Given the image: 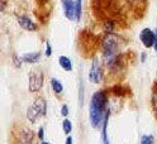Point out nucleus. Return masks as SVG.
I'll use <instances>...</instances> for the list:
<instances>
[{
  "label": "nucleus",
  "mask_w": 157,
  "mask_h": 144,
  "mask_svg": "<svg viewBox=\"0 0 157 144\" xmlns=\"http://www.w3.org/2000/svg\"><path fill=\"white\" fill-rule=\"evenodd\" d=\"M25 118L31 124H36L37 120L41 118V115L38 114V111L36 110V108L33 106V105H29V106L27 108V110H25Z\"/></svg>",
  "instance_id": "obj_12"
},
{
  "label": "nucleus",
  "mask_w": 157,
  "mask_h": 144,
  "mask_svg": "<svg viewBox=\"0 0 157 144\" xmlns=\"http://www.w3.org/2000/svg\"><path fill=\"white\" fill-rule=\"evenodd\" d=\"M17 22H18V25L27 32H36L38 29V24L33 22L28 15H18Z\"/></svg>",
  "instance_id": "obj_7"
},
{
  "label": "nucleus",
  "mask_w": 157,
  "mask_h": 144,
  "mask_svg": "<svg viewBox=\"0 0 157 144\" xmlns=\"http://www.w3.org/2000/svg\"><path fill=\"white\" fill-rule=\"evenodd\" d=\"M33 106L36 108V110L38 111V114L41 115V118H44L47 115V101L44 98H42V96H38V98L34 99L33 101Z\"/></svg>",
  "instance_id": "obj_10"
},
{
  "label": "nucleus",
  "mask_w": 157,
  "mask_h": 144,
  "mask_svg": "<svg viewBox=\"0 0 157 144\" xmlns=\"http://www.w3.org/2000/svg\"><path fill=\"white\" fill-rule=\"evenodd\" d=\"M65 144H74V139H72L71 135H67V138L65 140Z\"/></svg>",
  "instance_id": "obj_24"
},
{
  "label": "nucleus",
  "mask_w": 157,
  "mask_h": 144,
  "mask_svg": "<svg viewBox=\"0 0 157 144\" xmlns=\"http://www.w3.org/2000/svg\"><path fill=\"white\" fill-rule=\"evenodd\" d=\"M146 3V0H124V4L125 5H128V6H131L133 10L136 12V10H143V4Z\"/></svg>",
  "instance_id": "obj_15"
},
{
  "label": "nucleus",
  "mask_w": 157,
  "mask_h": 144,
  "mask_svg": "<svg viewBox=\"0 0 157 144\" xmlns=\"http://www.w3.org/2000/svg\"><path fill=\"white\" fill-rule=\"evenodd\" d=\"M12 63L13 66L15 67V68H22V66H23V60H22V56H18L15 53L12 54Z\"/></svg>",
  "instance_id": "obj_18"
},
{
  "label": "nucleus",
  "mask_w": 157,
  "mask_h": 144,
  "mask_svg": "<svg viewBox=\"0 0 157 144\" xmlns=\"http://www.w3.org/2000/svg\"><path fill=\"white\" fill-rule=\"evenodd\" d=\"M140 41L144 46V48L150 50V48H155L156 44V31L151 29V28H143L140 32Z\"/></svg>",
  "instance_id": "obj_6"
},
{
  "label": "nucleus",
  "mask_w": 157,
  "mask_h": 144,
  "mask_svg": "<svg viewBox=\"0 0 157 144\" xmlns=\"http://www.w3.org/2000/svg\"><path fill=\"white\" fill-rule=\"evenodd\" d=\"M146 61H147V52H144V51H143V52H142V54H141V62H142V63H144Z\"/></svg>",
  "instance_id": "obj_23"
},
{
  "label": "nucleus",
  "mask_w": 157,
  "mask_h": 144,
  "mask_svg": "<svg viewBox=\"0 0 157 144\" xmlns=\"http://www.w3.org/2000/svg\"><path fill=\"white\" fill-rule=\"evenodd\" d=\"M58 65H60V67L66 72H71L72 68H74L72 61H71V58H68L67 56H60L58 57Z\"/></svg>",
  "instance_id": "obj_13"
},
{
  "label": "nucleus",
  "mask_w": 157,
  "mask_h": 144,
  "mask_svg": "<svg viewBox=\"0 0 157 144\" xmlns=\"http://www.w3.org/2000/svg\"><path fill=\"white\" fill-rule=\"evenodd\" d=\"M140 144H155V137L151 135V134H143L141 137Z\"/></svg>",
  "instance_id": "obj_19"
},
{
  "label": "nucleus",
  "mask_w": 157,
  "mask_h": 144,
  "mask_svg": "<svg viewBox=\"0 0 157 144\" xmlns=\"http://www.w3.org/2000/svg\"><path fill=\"white\" fill-rule=\"evenodd\" d=\"M151 105H152V110L155 113V116L157 119V82L153 86L152 90V96H151Z\"/></svg>",
  "instance_id": "obj_16"
},
{
  "label": "nucleus",
  "mask_w": 157,
  "mask_h": 144,
  "mask_svg": "<svg viewBox=\"0 0 157 144\" xmlns=\"http://www.w3.org/2000/svg\"><path fill=\"white\" fill-rule=\"evenodd\" d=\"M60 111H61V115H62L63 118H67V116H68V114H70V109H68L67 104H62V105H61Z\"/></svg>",
  "instance_id": "obj_20"
},
{
  "label": "nucleus",
  "mask_w": 157,
  "mask_h": 144,
  "mask_svg": "<svg viewBox=\"0 0 157 144\" xmlns=\"http://www.w3.org/2000/svg\"><path fill=\"white\" fill-rule=\"evenodd\" d=\"M52 46H51V43L50 42H46V52H44V54L47 56V57H51L52 56Z\"/></svg>",
  "instance_id": "obj_21"
},
{
  "label": "nucleus",
  "mask_w": 157,
  "mask_h": 144,
  "mask_svg": "<svg viewBox=\"0 0 157 144\" xmlns=\"http://www.w3.org/2000/svg\"><path fill=\"white\" fill-rule=\"evenodd\" d=\"M37 138L39 139V140H44V128L43 127H41L38 129V131H37Z\"/></svg>",
  "instance_id": "obj_22"
},
{
  "label": "nucleus",
  "mask_w": 157,
  "mask_h": 144,
  "mask_svg": "<svg viewBox=\"0 0 157 144\" xmlns=\"http://www.w3.org/2000/svg\"><path fill=\"white\" fill-rule=\"evenodd\" d=\"M63 14L68 20H76V3L75 0H61Z\"/></svg>",
  "instance_id": "obj_8"
},
{
  "label": "nucleus",
  "mask_w": 157,
  "mask_h": 144,
  "mask_svg": "<svg viewBox=\"0 0 157 144\" xmlns=\"http://www.w3.org/2000/svg\"><path fill=\"white\" fill-rule=\"evenodd\" d=\"M42 58V53L39 51L36 52H27L24 54H22V60L24 63L27 65H34L37 62H39V60Z\"/></svg>",
  "instance_id": "obj_11"
},
{
  "label": "nucleus",
  "mask_w": 157,
  "mask_h": 144,
  "mask_svg": "<svg viewBox=\"0 0 157 144\" xmlns=\"http://www.w3.org/2000/svg\"><path fill=\"white\" fill-rule=\"evenodd\" d=\"M109 116H110V109L108 110L104 121H103V125L100 128V137H101V144H112L109 135H108V125H109Z\"/></svg>",
  "instance_id": "obj_9"
},
{
  "label": "nucleus",
  "mask_w": 157,
  "mask_h": 144,
  "mask_svg": "<svg viewBox=\"0 0 157 144\" xmlns=\"http://www.w3.org/2000/svg\"><path fill=\"white\" fill-rule=\"evenodd\" d=\"M37 135L28 127H21L18 131H13V143L12 144H36Z\"/></svg>",
  "instance_id": "obj_5"
},
{
  "label": "nucleus",
  "mask_w": 157,
  "mask_h": 144,
  "mask_svg": "<svg viewBox=\"0 0 157 144\" xmlns=\"http://www.w3.org/2000/svg\"><path fill=\"white\" fill-rule=\"evenodd\" d=\"M39 144H51V143H50V142H46V140H42Z\"/></svg>",
  "instance_id": "obj_25"
},
{
  "label": "nucleus",
  "mask_w": 157,
  "mask_h": 144,
  "mask_svg": "<svg viewBox=\"0 0 157 144\" xmlns=\"http://www.w3.org/2000/svg\"><path fill=\"white\" fill-rule=\"evenodd\" d=\"M50 83H51V89H52V91H53V94L56 96H61L63 94V83L60 80H58V79L52 77L51 81H50Z\"/></svg>",
  "instance_id": "obj_14"
},
{
  "label": "nucleus",
  "mask_w": 157,
  "mask_h": 144,
  "mask_svg": "<svg viewBox=\"0 0 157 144\" xmlns=\"http://www.w3.org/2000/svg\"><path fill=\"white\" fill-rule=\"evenodd\" d=\"M101 61L112 60L122 53V38L117 33H104L99 42Z\"/></svg>",
  "instance_id": "obj_2"
},
{
  "label": "nucleus",
  "mask_w": 157,
  "mask_h": 144,
  "mask_svg": "<svg viewBox=\"0 0 157 144\" xmlns=\"http://www.w3.org/2000/svg\"><path fill=\"white\" fill-rule=\"evenodd\" d=\"M44 85V75L42 70L33 68L28 75V90L31 94H37L43 89Z\"/></svg>",
  "instance_id": "obj_4"
},
{
  "label": "nucleus",
  "mask_w": 157,
  "mask_h": 144,
  "mask_svg": "<svg viewBox=\"0 0 157 144\" xmlns=\"http://www.w3.org/2000/svg\"><path fill=\"white\" fill-rule=\"evenodd\" d=\"M61 127H62V131L66 134V135H70V134L72 133V121L70 119L65 118L61 123Z\"/></svg>",
  "instance_id": "obj_17"
},
{
  "label": "nucleus",
  "mask_w": 157,
  "mask_h": 144,
  "mask_svg": "<svg viewBox=\"0 0 157 144\" xmlns=\"http://www.w3.org/2000/svg\"><path fill=\"white\" fill-rule=\"evenodd\" d=\"M104 63L103 61L99 58V57H93V61H91V66H90V70H89V80L90 82L95 83V85H99L104 81Z\"/></svg>",
  "instance_id": "obj_3"
},
{
  "label": "nucleus",
  "mask_w": 157,
  "mask_h": 144,
  "mask_svg": "<svg viewBox=\"0 0 157 144\" xmlns=\"http://www.w3.org/2000/svg\"><path fill=\"white\" fill-rule=\"evenodd\" d=\"M109 94L106 90H98L93 94L89 104V121L93 129H100L109 110Z\"/></svg>",
  "instance_id": "obj_1"
}]
</instances>
